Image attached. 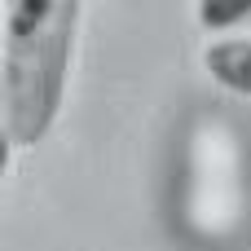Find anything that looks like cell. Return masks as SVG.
<instances>
[{"label":"cell","instance_id":"1","mask_svg":"<svg viewBox=\"0 0 251 251\" xmlns=\"http://www.w3.org/2000/svg\"><path fill=\"white\" fill-rule=\"evenodd\" d=\"M79 18L84 0H0V75L22 150L40 146L62 115Z\"/></svg>","mask_w":251,"mask_h":251},{"label":"cell","instance_id":"2","mask_svg":"<svg viewBox=\"0 0 251 251\" xmlns=\"http://www.w3.org/2000/svg\"><path fill=\"white\" fill-rule=\"evenodd\" d=\"M203 71L225 93L251 97V35H216L203 44Z\"/></svg>","mask_w":251,"mask_h":251},{"label":"cell","instance_id":"3","mask_svg":"<svg viewBox=\"0 0 251 251\" xmlns=\"http://www.w3.org/2000/svg\"><path fill=\"white\" fill-rule=\"evenodd\" d=\"M251 18V0H199V22L207 26V31H229V26H238V22H247Z\"/></svg>","mask_w":251,"mask_h":251},{"label":"cell","instance_id":"4","mask_svg":"<svg viewBox=\"0 0 251 251\" xmlns=\"http://www.w3.org/2000/svg\"><path fill=\"white\" fill-rule=\"evenodd\" d=\"M13 128H9V101H4V75H0V181L9 172V150H13Z\"/></svg>","mask_w":251,"mask_h":251}]
</instances>
